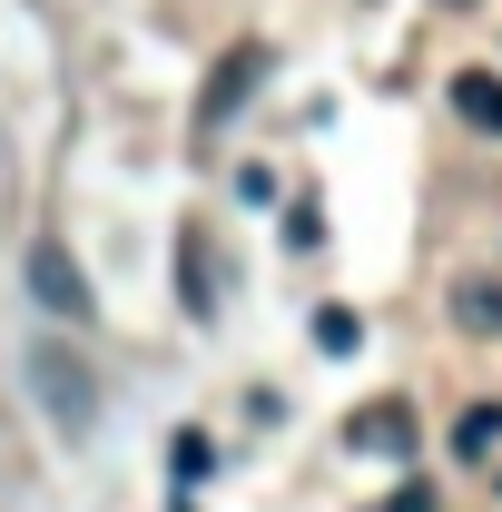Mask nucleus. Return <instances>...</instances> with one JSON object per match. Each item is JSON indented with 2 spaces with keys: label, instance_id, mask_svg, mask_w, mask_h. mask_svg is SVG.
<instances>
[{
  "label": "nucleus",
  "instance_id": "obj_1",
  "mask_svg": "<svg viewBox=\"0 0 502 512\" xmlns=\"http://www.w3.org/2000/svg\"><path fill=\"white\" fill-rule=\"evenodd\" d=\"M30 384H40V404L60 414V434H89V424H99V375L69 355L60 335H40V345H30Z\"/></svg>",
  "mask_w": 502,
  "mask_h": 512
},
{
  "label": "nucleus",
  "instance_id": "obj_2",
  "mask_svg": "<svg viewBox=\"0 0 502 512\" xmlns=\"http://www.w3.org/2000/svg\"><path fill=\"white\" fill-rule=\"evenodd\" d=\"M30 296L50 306L60 325H99V296H89V266L69 256V237H40L30 247Z\"/></svg>",
  "mask_w": 502,
  "mask_h": 512
},
{
  "label": "nucleus",
  "instance_id": "obj_3",
  "mask_svg": "<svg viewBox=\"0 0 502 512\" xmlns=\"http://www.w3.org/2000/svg\"><path fill=\"white\" fill-rule=\"evenodd\" d=\"M256 79H266V40H237V50L217 60V79L197 89V138H217V128L237 119V109L256 99Z\"/></svg>",
  "mask_w": 502,
  "mask_h": 512
},
{
  "label": "nucleus",
  "instance_id": "obj_4",
  "mask_svg": "<svg viewBox=\"0 0 502 512\" xmlns=\"http://www.w3.org/2000/svg\"><path fill=\"white\" fill-rule=\"evenodd\" d=\"M453 119L483 128V138H502V79L493 69H463V79H453Z\"/></svg>",
  "mask_w": 502,
  "mask_h": 512
},
{
  "label": "nucleus",
  "instance_id": "obj_5",
  "mask_svg": "<svg viewBox=\"0 0 502 512\" xmlns=\"http://www.w3.org/2000/svg\"><path fill=\"white\" fill-rule=\"evenodd\" d=\"M453 325H463V335H502V286L493 276H463V286H453Z\"/></svg>",
  "mask_w": 502,
  "mask_h": 512
},
{
  "label": "nucleus",
  "instance_id": "obj_6",
  "mask_svg": "<svg viewBox=\"0 0 502 512\" xmlns=\"http://www.w3.org/2000/svg\"><path fill=\"white\" fill-rule=\"evenodd\" d=\"M355 444L404 463V444H414V414H404V404H375V414H355Z\"/></svg>",
  "mask_w": 502,
  "mask_h": 512
},
{
  "label": "nucleus",
  "instance_id": "obj_7",
  "mask_svg": "<svg viewBox=\"0 0 502 512\" xmlns=\"http://www.w3.org/2000/svg\"><path fill=\"white\" fill-rule=\"evenodd\" d=\"M493 444H502V404H473V414L453 424V453H463V463H483Z\"/></svg>",
  "mask_w": 502,
  "mask_h": 512
},
{
  "label": "nucleus",
  "instance_id": "obj_8",
  "mask_svg": "<svg viewBox=\"0 0 502 512\" xmlns=\"http://www.w3.org/2000/svg\"><path fill=\"white\" fill-rule=\"evenodd\" d=\"M315 345H325V355H355V345H365L355 306H315Z\"/></svg>",
  "mask_w": 502,
  "mask_h": 512
},
{
  "label": "nucleus",
  "instance_id": "obj_9",
  "mask_svg": "<svg viewBox=\"0 0 502 512\" xmlns=\"http://www.w3.org/2000/svg\"><path fill=\"white\" fill-rule=\"evenodd\" d=\"M178 286H188V316L217 306V296H207V247H197V227H188V247H178Z\"/></svg>",
  "mask_w": 502,
  "mask_h": 512
},
{
  "label": "nucleus",
  "instance_id": "obj_10",
  "mask_svg": "<svg viewBox=\"0 0 502 512\" xmlns=\"http://www.w3.org/2000/svg\"><path fill=\"white\" fill-rule=\"evenodd\" d=\"M168 463H178V483H207V473H217V453H207V434H178V444H168Z\"/></svg>",
  "mask_w": 502,
  "mask_h": 512
},
{
  "label": "nucleus",
  "instance_id": "obj_11",
  "mask_svg": "<svg viewBox=\"0 0 502 512\" xmlns=\"http://www.w3.org/2000/svg\"><path fill=\"white\" fill-rule=\"evenodd\" d=\"M286 247H325V217L315 207H286Z\"/></svg>",
  "mask_w": 502,
  "mask_h": 512
}]
</instances>
